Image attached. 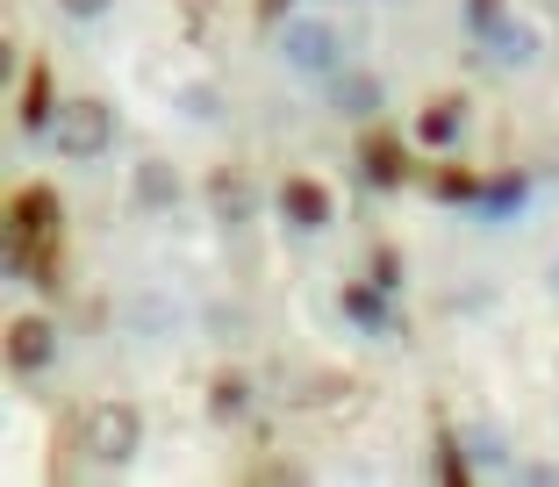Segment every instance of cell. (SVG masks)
<instances>
[{"instance_id": "obj_21", "label": "cell", "mask_w": 559, "mask_h": 487, "mask_svg": "<svg viewBox=\"0 0 559 487\" xmlns=\"http://www.w3.org/2000/svg\"><path fill=\"white\" fill-rule=\"evenodd\" d=\"M366 280H373V287H395V280H402V251H395V243H380V251H373V273H366Z\"/></svg>"}, {"instance_id": "obj_12", "label": "cell", "mask_w": 559, "mask_h": 487, "mask_svg": "<svg viewBox=\"0 0 559 487\" xmlns=\"http://www.w3.org/2000/svg\"><path fill=\"white\" fill-rule=\"evenodd\" d=\"M15 122H22V130H50V122H58V86H50V66H44V58H36L29 80H22V108H15Z\"/></svg>"}, {"instance_id": "obj_22", "label": "cell", "mask_w": 559, "mask_h": 487, "mask_svg": "<svg viewBox=\"0 0 559 487\" xmlns=\"http://www.w3.org/2000/svg\"><path fill=\"white\" fill-rule=\"evenodd\" d=\"M58 8H66L72 22H100V15H108V8H116V0H58Z\"/></svg>"}, {"instance_id": "obj_8", "label": "cell", "mask_w": 559, "mask_h": 487, "mask_svg": "<svg viewBox=\"0 0 559 487\" xmlns=\"http://www.w3.org/2000/svg\"><path fill=\"white\" fill-rule=\"evenodd\" d=\"M15 229H29V237H58V223H66V194H58V187H44V179H36V187H22L15 194Z\"/></svg>"}, {"instance_id": "obj_11", "label": "cell", "mask_w": 559, "mask_h": 487, "mask_svg": "<svg viewBox=\"0 0 559 487\" xmlns=\"http://www.w3.org/2000/svg\"><path fill=\"white\" fill-rule=\"evenodd\" d=\"M460 122H466V94H438V100H424V115H416V144L444 151L452 136H460Z\"/></svg>"}, {"instance_id": "obj_24", "label": "cell", "mask_w": 559, "mask_h": 487, "mask_svg": "<svg viewBox=\"0 0 559 487\" xmlns=\"http://www.w3.org/2000/svg\"><path fill=\"white\" fill-rule=\"evenodd\" d=\"M280 8H287V0H259V15H265V22H273V15H280Z\"/></svg>"}, {"instance_id": "obj_18", "label": "cell", "mask_w": 559, "mask_h": 487, "mask_svg": "<svg viewBox=\"0 0 559 487\" xmlns=\"http://www.w3.org/2000/svg\"><path fill=\"white\" fill-rule=\"evenodd\" d=\"M430 473H438V480H452V487L474 480V466H466V452H460V438H452V430H444L438 452H430Z\"/></svg>"}, {"instance_id": "obj_4", "label": "cell", "mask_w": 559, "mask_h": 487, "mask_svg": "<svg viewBox=\"0 0 559 487\" xmlns=\"http://www.w3.org/2000/svg\"><path fill=\"white\" fill-rule=\"evenodd\" d=\"M287 58L301 72H337L345 66V36L330 29V22H287Z\"/></svg>"}, {"instance_id": "obj_3", "label": "cell", "mask_w": 559, "mask_h": 487, "mask_svg": "<svg viewBox=\"0 0 559 487\" xmlns=\"http://www.w3.org/2000/svg\"><path fill=\"white\" fill-rule=\"evenodd\" d=\"M209 209H215V223H251V215H259V179H251L245 165H215L209 173Z\"/></svg>"}, {"instance_id": "obj_15", "label": "cell", "mask_w": 559, "mask_h": 487, "mask_svg": "<svg viewBox=\"0 0 559 487\" xmlns=\"http://www.w3.org/2000/svg\"><path fill=\"white\" fill-rule=\"evenodd\" d=\"M330 100H337L345 115H373L380 108V80H373V72H345V80L330 72Z\"/></svg>"}, {"instance_id": "obj_19", "label": "cell", "mask_w": 559, "mask_h": 487, "mask_svg": "<svg viewBox=\"0 0 559 487\" xmlns=\"http://www.w3.org/2000/svg\"><path fill=\"white\" fill-rule=\"evenodd\" d=\"M480 201H488L495 215H502V209H516V201H524V173H502V179H488V187H480Z\"/></svg>"}, {"instance_id": "obj_2", "label": "cell", "mask_w": 559, "mask_h": 487, "mask_svg": "<svg viewBox=\"0 0 559 487\" xmlns=\"http://www.w3.org/2000/svg\"><path fill=\"white\" fill-rule=\"evenodd\" d=\"M108 136H116V122H108V108H100L94 94L58 100V122H50L58 158H100V151H108Z\"/></svg>"}, {"instance_id": "obj_9", "label": "cell", "mask_w": 559, "mask_h": 487, "mask_svg": "<svg viewBox=\"0 0 559 487\" xmlns=\"http://www.w3.org/2000/svg\"><path fill=\"white\" fill-rule=\"evenodd\" d=\"M8 265H15V280L58 287V243H50V237H29V229H15V237H8Z\"/></svg>"}, {"instance_id": "obj_17", "label": "cell", "mask_w": 559, "mask_h": 487, "mask_svg": "<svg viewBox=\"0 0 559 487\" xmlns=\"http://www.w3.org/2000/svg\"><path fill=\"white\" fill-rule=\"evenodd\" d=\"M430 194L438 201H480V179L466 173V165H438V173H430Z\"/></svg>"}, {"instance_id": "obj_6", "label": "cell", "mask_w": 559, "mask_h": 487, "mask_svg": "<svg viewBox=\"0 0 559 487\" xmlns=\"http://www.w3.org/2000/svg\"><path fill=\"white\" fill-rule=\"evenodd\" d=\"M359 173L373 179V187H402L409 179V151H402L395 130H366L359 136Z\"/></svg>"}, {"instance_id": "obj_5", "label": "cell", "mask_w": 559, "mask_h": 487, "mask_svg": "<svg viewBox=\"0 0 559 487\" xmlns=\"http://www.w3.org/2000/svg\"><path fill=\"white\" fill-rule=\"evenodd\" d=\"M50 352H58V323L50 316H15L8 323V366L15 373H44Z\"/></svg>"}, {"instance_id": "obj_16", "label": "cell", "mask_w": 559, "mask_h": 487, "mask_svg": "<svg viewBox=\"0 0 559 487\" xmlns=\"http://www.w3.org/2000/svg\"><path fill=\"white\" fill-rule=\"evenodd\" d=\"M345 316H352L359 330H395V323H388V301H380L373 280H366V287H345Z\"/></svg>"}, {"instance_id": "obj_14", "label": "cell", "mask_w": 559, "mask_h": 487, "mask_svg": "<svg viewBox=\"0 0 559 487\" xmlns=\"http://www.w3.org/2000/svg\"><path fill=\"white\" fill-rule=\"evenodd\" d=\"M130 201H136V209H151V215L173 209V201H180V173H173L165 158H144V165H136V179H130Z\"/></svg>"}, {"instance_id": "obj_10", "label": "cell", "mask_w": 559, "mask_h": 487, "mask_svg": "<svg viewBox=\"0 0 559 487\" xmlns=\"http://www.w3.org/2000/svg\"><path fill=\"white\" fill-rule=\"evenodd\" d=\"M201 402H209V423H237V416L251 408V373H237V366H215Z\"/></svg>"}, {"instance_id": "obj_13", "label": "cell", "mask_w": 559, "mask_h": 487, "mask_svg": "<svg viewBox=\"0 0 559 487\" xmlns=\"http://www.w3.org/2000/svg\"><path fill=\"white\" fill-rule=\"evenodd\" d=\"M359 402H366L359 373H309V388H301V408H330V416H345Z\"/></svg>"}, {"instance_id": "obj_7", "label": "cell", "mask_w": 559, "mask_h": 487, "mask_svg": "<svg viewBox=\"0 0 559 487\" xmlns=\"http://www.w3.org/2000/svg\"><path fill=\"white\" fill-rule=\"evenodd\" d=\"M280 215L295 229H323L330 215H337V194H330L323 179H287V187H280Z\"/></svg>"}, {"instance_id": "obj_1", "label": "cell", "mask_w": 559, "mask_h": 487, "mask_svg": "<svg viewBox=\"0 0 559 487\" xmlns=\"http://www.w3.org/2000/svg\"><path fill=\"white\" fill-rule=\"evenodd\" d=\"M72 438H80V452L94 459V466H130L136 444H144V416H136L130 402H94L72 423Z\"/></svg>"}, {"instance_id": "obj_25", "label": "cell", "mask_w": 559, "mask_h": 487, "mask_svg": "<svg viewBox=\"0 0 559 487\" xmlns=\"http://www.w3.org/2000/svg\"><path fill=\"white\" fill-rule=\"evenodd\" d=\"M552 280H559V259H552Z\"/></svg>"}, {"instance_id": "obj_23", "label": "cell", "mask_w": 559, "mask_h": 487, "mask_svg": "<svg viewBox=\"0 0 559 487\" xmlns=\"http://www.w3.org/2000/svg\"><path fill=\"white\" fill-rule=\"evenodd\" d=\"M187 36H194V44L209 36V0H187Z\"/></svg>"}, {"instance_id": "obj_20", "label": "cell", "mask_w": 559, "mask_h": 487, "mask_svg": "<svg viewBox=\"0 0 559 487\" xmlns=\"http://www.w3.org/2000/svg\"><path fill=\"white\" fill-rule=\"evenodd\" d=\"M502 15H510V0H466V22H474L480 36H488V29H502Z\"/></svg>"}]
</instances>
